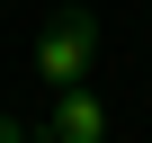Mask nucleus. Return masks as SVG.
Instances as JSON below:
<instances>
[{"label":"nucleus","instance_id":"f257e3e1","mask_svg":"<svg viewBox=\"0 0 152 143\" xmlns=\"http://www.w3.org/2000/svg\"><path fill=\"white\" fill-rule=\"evenodd\" d=\"M90 63H99V18H90V9H54L45 36H36V72H45L54 90H81Z\"/></svg>","mask_w":152,"mask_h":143},{"label":"nucleus","instance_id":"f03ea898","mask_svg":"<svg viewBox=\"0 0 152 143\" xmlns=\"http://www.w3.org/2000/svg\"><path fill=\"white\" fill-rule=\"evenodd\" d=\"M54 143H107V107L90 90H54Z\"/></svg>","mask_w":152,"mask_h":143},{"label":"nucleus","instance_id":"7ed1b4c3","mask_svg":"<svg viewBox=\"0 0 152 143\" xmlns=\"http://www.w3.org/2000/svg\"><path fill=\"white\" fill-rule=\"evenodd\" d=\"M0 143H27V134H18V125H9V116H0Z\"/></svg>","mask_w":152,"mask_h":143},{"label":"nucleus","instance_id":"20e7f679","mask_svg":"<svg viewBox=\"0 0 152 143\" xmlns=\"http://www.w3.org/2000/svg\"><path fill=\"white\" fill-rule=\"evenodd\" d=\"M36 143H54V134H36Z\"/></svg>","mask_w":152,"mask_h":143}]
</instances>
